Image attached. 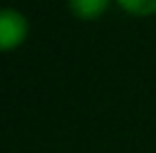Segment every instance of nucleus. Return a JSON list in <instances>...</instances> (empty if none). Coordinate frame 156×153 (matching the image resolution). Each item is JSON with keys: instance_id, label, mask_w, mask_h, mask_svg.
<instances>
[{"instance_id": "7ed1b4c3", "label": "nucleus", "mask_w": 156, "mask_h": 153, "mask_svg": "<svg viewBox=\"0 0 156 153\" xmlns=\"http://www.w3.org/2000/svg\"><path fill=\"white\" fill-rule=\"evenodd\" d=\"M115 2L125 14L138 16V18L156 16V0H115Z\"/></svg>"}, {"instance_id": "f257e3e1", "label": "nucleus", "mask_w": 156, "mask_h": 153, "mask_svg": "<svg viewBox=\"0 0 156 153\" xmlns=\"http://www.w3.org/2000/svg\"><path fill=\"white\" fill-rule=\"evenodd\" d=\"M30 20L14 7H0V52H14L27 41Z\"/></svg>"}, {"instance_id": "f03ea898", "label": "nucleus", "mask_w": 156, "mask_h": 153, "mask_svg": "<svg viewBox=\"0 0 156 153\" xmlns=\"http://www.w3.org/2000/svg\"><path fill=\"white\" fill-rule=\"evenodd\" d=\"M111 0H68V9L79 20H95L106 14Z\"/></svg>"}]
</instances>
